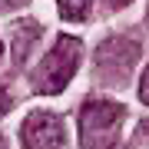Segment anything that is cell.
Here are the masks:
<instances>
[{
    "instance_id": "1",
    "label": "cell",
    "mask_w": 149,
    "mask_h": 149,
    "mask_svg": "<svg viewBox=\"0 0 149 149\" xmlns=\"http://www.w3.org/2000/svg\"><path fill=\"white\" fill-rule=\"evenodd\" d=\"M126 116V106L113 100H90L80 113V146L83 149H113L116 126Z\"/></svg>"
},
{
    "instance_id": "5",
    "label": "cell",
    "mask_w": 149,
    "mask_h": 149,
    "mask_svg": "<svg viewBox=\"0 0 149 149\" xmlns=\"http://www.w3.org/2000/svg\"><path fill=\"white\" fill-rule=\"evenodd\" d=\"M40 23H33V20H23L20 23V30H17V37H13V60L17 63H23V60L30 56V47L40 40Z\"/></svg>"
},
{
    "instance_id": "2",
    "label": "cell",
    "mask_w": 149,
    "mask_h": 149,
    "mask_svg": "<svg viewBox=\"0 0 149 149\" xmlns=\"http://www.w3.org/2000/svg\"><path fill=\"white\" fill-rule=\"evenodd\" d=\"M80 50H83L80 40L60 37L56 47L43 56V63L37 66V73H33V90H37V93H60L70 83L76 63H80Z\"/></svg>"
},
{
    "instance_id": "12",
    "label": "cell",
    "mask_w": 149,
    "mask_h": 149,
    "mask_svg": "<svg viewBox=\"0 0 149 149\" xmlns=\"http://www.w3.org/2000/svg\"><path fill=\"white\" fill-rule=\"evenodd\" d=\"M0 149H3V139H0Z\"/></svg>"
},
{
    "instance_id": "7",
    "label": "cell",
    "mask_w": 149,
    "mask_h": 149,
    "mask_svg": "<svg viewBox=\"0 0 149 149\" xmlns=\"http://www.w3.org/2000/svg\"><path fill=\"white\" fill-rule=\"evenodd\" d=\"M7 109H10V93H7V86L0 83V116H3Z\"/></svg>"
},
{
    "instance_id": "4",
    "label": "cell",
    "mask_w": 149,
    "mask_h": 149,
    "mask_svg": "<svg viewBox=\"0 0 149 149\" xmlns=\"http://www.w3.org/2000/svg\"><path fill=\"white\" fill-rule=\"evenodd\" d=\"M63 146H66V133L60 116L37 109L23 119V149H63Z\"/></svg>"
},
{
    "instance_id": "9",
    "label": "cell",
    "mask_w": 149,
    "mask_h": 149,
    "mask_svg": "<svg viewBox=\"0 0 149 149\" xmlns=\"http://www.w3.org/2000/svg\"><path fill=\"white\" fill-rule=\"evenodd\" d=\"M20 3H27V0H0V13H3V10H13V7H20Z\"/></svg>"
},
{
    "instance_id": "8",
    "label": "cell",
    "mask_w": 149,
    "mask_h": 149,
    "mask_svg": "<svg viewBox=\"0 0 149 149\" xmlns=\"http://www.w3.org/2000/svg\"><path fill=\"white\" fill-rule=\"evenodd\" d=\"M139 96H143V103H149V66L143 73V83H139Z\"/></svg>"
},
{
    "instance_id": "10",
    "label": "cell",
    "mask_w": 149,
    "mask_h": 149,
    "mask_svg": "<svg viewBox=\"0 0 149 149\" xmlns=\"http://www.w3.org/2000/svg\"><path fill=\"white\" fill-rule=\"evenodd\" d=\"M139 143H149V123H143V126H139Z\"/></svg>"
},
{
    "instance_id": "11",
    "label": "cell",
    "mask_w": 149,
    "mask_h": 149,
    "mask_svg": "<svg viewBox=\"0 0 149 149\" xmlns=\"http://www.w3.org/2000/svg\"><path fill=\"white\" fill-rule=\"evenodd\" d=\"M123 3H129V0H109V7H123Z\"/></svg>"
},
{
    "instance_id": "6",
    "label": "cell",
    "mask_w": 149,
    "mask_h": 149,
    "mask_svg": "<svg viewBox=\"0 0 149 149\" xmlns=\"http://www.w3.org/2000/svg\"><path fill=\"white\" fill-rule=\"evenodd\" d=\"M90 3L93 0H60V13L66 20H86L90 17Z\"/></svg>"
},
{
    "instance_id": "3",
    "label": "cell",
    "mask_w": 149,
    "mask_h": 149,
    "mask_svg": "<svg viewBox=\"0 0 149 149\" xmlns=\"http://www.w3.org/2000/svg\"><path fill=\"white\" fill-rule=\"evenodd\" d=\"M139 60V43L129 37H109L96 50V76L103 83H123V76Z\"/></svg>"
}]
</instances>
